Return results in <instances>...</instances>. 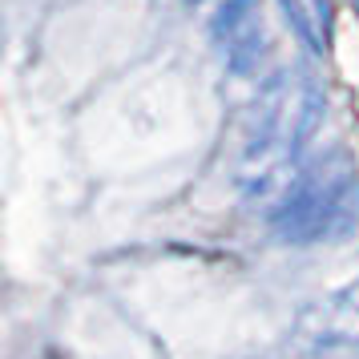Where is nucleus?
<instances>
[{"instance_id": "nucleus-5", "label": "nucleus", "mask_w": 359, "mask_h": 359, "mask_svg": "<svg viewBox=\"0 0 359 359\" xmlns=\"http://www.w3.org/2000/svg\"><path fill=\"white\" fill-rule=\"evenodd\" d=\"M283 4V13H287V20L294 25V33H299V41H307L311 49H323V36H319V25H315V17H311L307 8H303V0H278Z\"/></svg>"}, {"instance_id": "nucleus-1", "label": "nucleus", "mask_w": 359, "mask_h": 359, "mask_svg": "<svg viewBox=\"0 0 359 359\" xmlns=\"http://www.w3.org/2000/svg\"><path fill=\"white\" fill-rule=\"evenodd\" d=\"M319 121H323L319 81L303 69L278 73L262 89L246 121V142L238 158V182L246 194H266L275 182H283L287 165H294L303 146L315 137Z\"/></svg>"}, {"instance_id": "nucleus-4", "label": "nucleus", "mask_w": 359, "mask_h": 359, "mask_svg": "<svg viewBox=\"0 0 359 359\" xmlns=\"http://www.w3.org/2000/svg\"><path fill=\"white\" fill-rule=\"evenodd\" d=\"M210 33L218 53L226 57L230 73H255L271 49V33H266V17H262L259 0H226L214 13Z\"/></svg>"}, {"instance_id": "nucleus-3", "label": "nucleus", "mask_w": 359, "mask_h": 359, "mask_svg": "<svg viewBox=\"0 0 359 359\" xmlns=\"http://www.w3.org/2000/svg\"><path fill=\"white\" fill-rule=\"evenodd\" d=\"M294 343L307 359H359V283L319 299L299 319Z\"/></svg>"}, {"instance_id": "nucleus-6", "label": "nucleus", "mask_w": 359, "mask_h": 359, "mask_svg": "<svg viewBox=\"0 0 359 359\" xmlns=\"http://www.w3.org/2000/svg\"><path fill=\"white\" fill-rule=\"evenodd\" d=\"M355 8H359V0H355Z\"/></svg>"}, {"instance_id": "nucleus-2", "label": "nucleus", "mask_w": 359, "mask_h": 359, "mask_svg": "<svg viewBox=\"0 0 359 359\" xmlns=\"http://www.w3.org/2000/svg\"><path fill=\"white\" fill-rule=\"evenodd\" d=\"M359 222V170L355 162L331 149L327 158L307 165L287 186V198L278 202L271 226L283 243H327L343 238Z\"/></svg>"}]
</instances>
